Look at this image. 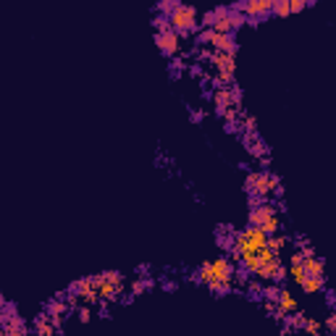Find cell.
Segmentation results:
<instances>
[{
	"label": "cell",
	"instance_id": "7c38bea8",
	"mask_svg": "<svg viewBox=\"0 0 336 336\" xmlns=\"http://www.w3.org/2000/svg\"><path fill=\"white\" fill-rule=\"evenodd\" d=\"M3 333H8V336H24L27 333V323L21 320V315H14L11 320L3 323Z\"/></svg>",
	"mask_w": 336,
	"mask_h": 336
},
{
	"label": "cell",
	"instance_id": "52a82bcc",
	"mask_svg": "<svg viewBox=\"0 0 336 336\" xmlns=\"http://www.w3.org/2000/svg\"><path fill=\"white\" fill-rule=\"evenodd\" d=\"M71 292H76V297L82 299V302H87V305H95L97 299H100L97 286L92 284V279H82V281H76V284L71 286Z\"/></svg>",
	"mask_w": 336,
	"mask_h": 336
},
{
	"label": "cell",
	"instance_id": "484cf974",
	"mask_svg": "<svg viewBox=\"0 0 336 336\" xmlns=\"http://www.w3.org/2000/svg\"><path fill=\"white\" fill-rule=\"evenodd\" d=\"M247 145H250L247 150H250V153H252L255 158H263V155H265V145H263V142H255V145H252V142L247 140Z\"/></svg>",
	"mask_w": 336,
	"mask_h": 336
},
{
	"label": "cell",
	"instance_id": "3957f363",
	"mask_svg": "<svg viewBox=\"0 0 336 336\" xmlns=\"http://www.w3.org/2000/svg\"><path fill=\"white\" fill-rule=\"evenodd\" d=\"M271 8H273V0H242L247 24H260L263 19L271 16Z\"/></svg>",
	"mask_w": 336,
	"mask_h": 336
},
{
	"label": "cell",
	"instance_id": "603a6c76",
	"mask_svg": "<svg viewBox=\"0 0 336 336\" xmlns=\"http://www.w3.org/2000/svg\"><path fill=\"white\" fill-rule=\"evenodd\" d=\"M229 19H231V29H234V32H237L242 24H247V16H242L239 11H231V8H229Z\"/></svg>",
	"mask_w": 336,
	"mask_h": 336
},
{
	"label": "cell",
	"instance_id": "4316f807",
	"mask_svg": "<svg viewBox=\"0 0 336 336\" xmlns=\"http://www.w3.org/2000/svg\"><path fill=\"white\" fill-rule=\"evenodd\" d=\"M307 8V0H289V14H299Z\"/></svg>",
	"mask_w": 336,
	"mask_h": 336
},
{
	"label": "cell",
	"instance_id": "e0dca14e",
	"mask_svg": "<svg viewBox=\"0 0 336 336\" xmlns=\"http://www.w3.org/2000/svg\"><path fill=\"white\" fill-rule=\"evenodd\" d=\"M66 310H68V305L63 302V299H55V302H50V305H48V318L58 320V318H61Z\"/></svg>",
	"mask_w": 336,
	"mask_h": 336
},
{
	"label": "cell",
	"instance_id": "7a4b0ae2",
	"mask_svg": "<svg viewBox=\"0 0 336 336\" xmlns=\"http://www.w3.org/2000/svg\"><path fill=\"white\" fill-rule=\"evenodd\" d=\"M252 276H258L260 281H276V284H281L286 279V268H284V263H281L279 255H273L268 263H263L260 268H255Z\"/></svg>",
	"mask_w": 336,
	"mask_h": 336
},
{
	"label": "cell",
	"instance_id": "30bf717a",
	"mask_svg": "<svg viewBox=\"0 0 336 336\" xmlns=\"http://www.w3.org/2000/svg\"><path fill=\"white\" fill-rule=\"evenodd\" d=\"M299 286H302L307 294H320L323 286H326V276H312V273H307Z\"/></svg>",
	"mask_w": 336,
	"mask_h": 336
},
{
	"label": "cell",
	"instance_id": "9c48e42d",
	"mask_svg": "<svg viewBox=\"0 0 336 336\" xmlns=\"http://www.w3.org/2000/svg\"><path fill=\"white\" fill-rule=\"evenodd\" d=\"M252 194H258V197H268L271 194V184H268V171H260V173H255V181H252V187H250Z\"/></svg>",
	"mask_w": 336,
	"mask_h": 336
},
{
	"label": "cell",
	"instance_id": "8fae6325",
	"mask_svg": "<svg viewBox=\"0 0 336 336\" xmlns=\"http://www.w3.org/2000/svg\"><path fill=\"white\" fill-rule=\"evenodd\" d=\"M302 268H305V273H312V276H326V265H323V260L315 258V255H305Z\"/></svg>",
	"mask_w": 336,
	"mask_h": 336
},
{
	"label": "cell",
	"instance_id": "8992f818",
	"mask_svg": "<svg viewBox=\"0 0 336 336\" xmlns=\"http://www.w3.org/2000/svg\"><path fill=\"white\" fill-rule=\"evenodd\" d=\"M210 66L218 68L221 74H231V76H234V74H237V55L215 50V53L210 55Z\"/></svg>",
	"mask_w": 336,
	"mask_h": 336
},
{
	"label": "cell",
	"instance_id": "2e32d148",
	"mask_svg": "<svg viewBox=\"0 0 336 336\" xmlns=\"http://www.w3.org/2000/svg\"><path fill=\"white\" fill-rule=\"evenodd\" d=\"M260 229H263L268 237H271V234H276V231H281V221H279V215H276V213H273V215H268V218H265V221L260 223Z\"/></svg>",
	"mask_w": 336,
	"mask_h": 336
},
{
	"label": "cell",
	"instance_id": "7402d4cb",
	"mask_svg": "<svg viewBox=\"0 0 336 336\" xmlns=\"http://www.w3.org/2000/svg\"><path fill=\"white\" fill-rule=\"evenodd\" d=\"M150 286H153V281H150V279H137V281L132 284V294H134V297H140V294L147 292Z\"/></svg>",
	"mask_w": 336,
	"mask_h": 336
},
{
	"label": "cell",
	"instance_id": "d6986e66",
	"mask_svg": "<svg viewBox=\"0 0 336 336\" xmlns=\"http://www.w3.org/2000/svg\"><path fill=\"white\" fill-rule=\"evenodd\" d=\"M279 292H281V286L276 284V281H268V286L260 289V294L268 299V302H273V305H276V297H279Z\"/></svg>",
	"mask_w": 336,
	"mask_h": 336
},
{
	"label": "cell",
	"instance_id": "8d00e7d4",
	"mask_svg": "<svg viewBox=\"0 0 336 336\" xmlns=\"http://www.w3.org/2000/svg\"><path fill=\"white\" fill-rule=\"evenodd\" d=\"M312 3H318V0H307V6H312Z\"/></svg>",
	"mask_w": 336,
	"mask_h": 336
},
{
	"label": "cell",
	"instance_id": "f546056e",
	"mask_svg": "<svg viewBox=\"0 0 336 336\" xmlns=\"http://www.w3.org/2000/svg\"><path fill=\"white\" fill-rule=\"evenodd\" d=\"M255 129H258V121H255V116H247V119H245V132H247V134H255Z\"/></svg>",
	"mask_w": 336,
	"mask_h": 336
},
{
	"label": "cell",
	"instance_id": "d6a6232c",
	"mask_svg": "<svg viewBox=\"0 0 336 336\" xmlns=\"http://www.w3.org/2000/svg\"><path fill=\"white\" fill-rule=\"evenodd\" d=\"M260 289H263L260 279H258V281H250V294H255V297H258V294H260Z\"/></svg>",
	"mask_w": 336,
	"mask_h": 336
},
{
	"label": "cell",
	"instance_id": "277c9868",
	"mask_svg": "<svg viewBox=\"0 0 336 336\" xmlns=\"http://www.w3.org/2000/svg\"><path fill=\"white\" fill-rule=\"evenodd\" d=\"M155 42H158V50L163 53V55H168V58H173V55L181 50V37H179L173 29L158 32V34H155Z\"/></svg>",
	"mask_w": 336,
	"mask_h": 336
},
{
	"label": "cell",
	"instance_id": "ac0fdd59",
	"mask_svg": "<svg viewBox=\"0 0 336 336\" xmlns=\"http://www.w3.org/2000/svg\"><path fill=\"white\" fill-rule=\"evenodd\" d=\"M289 276H292V281L294 284H302V279H305V268H302V263H289V271H286Z\"/></svg>",
	"mask_w": 336,
	"mask_h": 336
},
{
	"label": "cell",
	"instance_id": "cb8c5ba5",
	"mask_svg": "<svg viewBox=\"0 0 336 336\" xmlns=\"http://www.w3.org/2000/svg\"><path fill=\"white\" fill-rule=\"evenodd\" d=\"M153 27H155L158 32H168V29H171V21H168V16L158 14V16L153 19Z\"/></svg>",
	"mask_w": 336,
	"mask_h": 336
},
{
	"label": "cell",
	"instance_id": "ba28073f",
	"mask_svg": "<svg viewBox=\"0 0 336 336\" xmlns=\"http://www.w3.org/2000/svg\"><path fill=\"white\" fill-rule=\"evenodd\" d=\"M276 213V205L273 202H258L255 207H250V215H247V221H250V226H260L268 215H273Z\"/></svg>",
	"mask_w": 336,
	"mask_h": 336
},
{
	"label": "cell",
	"instance_id": "6da1fadb",
	"mask_svg": "<svg viewBox=\"0 0 336 336\" xmlns=\"http://www.w3.org/2000/svg\"><path fill=\"white\" fill-rule=\"evenodd\" d=\"M168 21H171V29L179 37H189V34L200 29V24H197V8L187 6V3H176V8L168 14Z\"/></svg>",
	"mask_w": 336,
	"mask_h": 336
},
{
	"label": "cell",
	"instance_id": "ffe728a7",
	"mask_svg": "<svg viewBox=\"0 0 336 336\" xmlns=\"http://www.w3.org/2000/svg\"><path fill=\"white\" fill-rule=\"evenodd\" d=\"M271 14L279 16V19H286V16H289V0H273Z\"/></svg>",
	"mask_w": 336,
	"mask_h": 336
},
{
	"label": "cell",
	"instance_id": "e575fe53",
	"mask_svg": "<svg viewBox=\"0 0 336 336\" xmlns=\"http://www.w3.org/2000/svg\"><path fill=\"white\" fill-rule=\"evenodd\" d=\"M326 326H328V331H333V328H336V318H333V315L326 320Z\"/></svg>",
	"mask_w": 336,
	"mask_h": 336
},
{
	"label": "cell",
	"instance_id": "5bb4252c",
	"mask_svg": "<svg viewBox=\"0 0 336 336\" xmlns=\"http://www.w3.org/2000/svg\"><path fill=\"white\" fill-rule=\"evenodd\" d=\"M265 245H268V250H271V252L279 255V252L289 245V237H284L281 231H276V234H271V237H268V242H265Z\"/></svg>",
	"mask_w": 336,
	"mask_h": 336
},
{
	"label": "cell",
	"instance_id": "1f68e13d",
	"mask_svg": "<svg viewBox=\"0 0 336 336\" xmlns=\"http://www.w3.org/2000/svg\"><path fill=\"white\" fill-rule=\"evenodd\" d=\"M289 326H294V328H302V326H305V315H302V312H297V315H294L292 320H289Z\"/></svg>",
	"mask_w": 336,
	"mask_h": 336
},
{
	"label": "cell",
	"instance_id": "83f0119b",
	"mask_svg": "<svg viewBox=\"0 0 336 336\" xmlns=\"http://www.w3.org/2000/svg\"><path fill=\"white\" fill-rule=\"evenodd\" d=\"M213 21H215V14H213V11H207V14H202V19L197 21V24H200L202 29H207V27H213Z\"/></svg>",
	"mask_w": 336,
	"mask_h": 336
},
{
	"label": "cell",
	"instance_id": "9a60e30c",
	"mask_svg": "<svg viewBox=\"0 0 336 336\" xmlns=\"http://www.w3.org/2000/svg\"><path fill=\"white\" fill-rule=\"evenodd\" d=\"M34 331H37L40 336H50V333H55V326L48 320V315H40L37 323H34Z\"/></svg>",
	"mask_w": 336,
	"mask_h": 336
},
{
	"label": "cell",
	"instance_id": "44dd1931",
	"mask_svg": "<svg viewBox=\"0 0 336 336\" xmlns=\"http://www.w3.org/2000/svg\"><path fill=\"white\" fill-rule=\"evenodd\" d=\"M194 281H200V284H207V281H210V260H205L200 268H197Z\"/></svg>",
	"mask_w": 336,
	"mask_h": 336
},
{
	"label": "cell",
	"instance_id": "4dcf8cb0",
	"mask_svg": "<svg viewBox=\"0 0 336 336\" xmlns=\"http://www.w3.org/2000/svg\"><path fill=\"white\" fill-rule=\"evenodd\" d=\"M79 320H82V323H87V320H92V307H79Z\"/></svg>",
	"mask_w": 336,
	"mask_h": 336
},
{
	"label": "cell",
	"instance_id": "d590c367",
	"mask_svg": "<svg viewBox=\"0 0 336 336\" xmlns=\"http://www.w3.org/2000/svg\"><path fill=\"white\" fill-rule=\"evenodd\" d=\"M3 305H6V297H3V294H0V307H3Z\"/></svg>",
	"mask_w": 336,
	"mask_h": 336
},
{
	"label": "cell",
	"instance_id": "4fadbf2b",
	"mask_svg": "<svg viewBox=\"0 0 336 336\" xmlns=\"http://www.w3.org/2000/svg\"><path fill=\"white\" fill-rule=\"evenodd\" d=\"M213 105H215V113L218 116H221V110H226L231 105V92H229V87H221V89L213 92Z\"/></svg>",
	"mask_w": 336,
	"mask_h": 336
},
{
	"label": "cell",
	"instance_id": "836d02e7",
	"mask_svg": "<svg viewBox=\"0 0 336 336\" xmlns=\"http://www.w3.org/2000/svg\"><path fill=\"white\" fill-rule=\"evenodd\" d=\"M289 263H302V252H292L289 255Z\"/></svg>",
	"mask_w": 336,
	"mask_h": 336
},
{
	"label": "cell",
	"instance_id": "f1b7e54d",
	"mask_svg": "<svg viewBox=\"0 0 336 336\" xmlns=\"http://www.w3.org/2000/svg\"><path fill=\"white\" fill-rule=\"evenodd\" d=\"M302 328H305L307 333H318V331H320V323H318L315 318H310V320L305 318V326H302Z\"/></svg>",
	"mask_w": 336,
	"mask_h": 336
},
{
	"label": "cell",
	"instance_id": "5b68a950",
	"mask_svg": "<svg viewBox=\"0 0 336 336\" xmlns=\"http://www.w3.org/2000/svg\"><path fill=\"white\" fill-rule=\"evenodd\" d=\"M210 45L213 50H221V53H231V55H237V50H239V45H237V40H234V32H213V37H210Z\"/></svg>",
	"mask_w": 336,
	"mask_h": 336
},
{
	"label": "cell",
	"instance_id": "d4e9b609",
	"mask_svg": "<svg viewBox=\"0 0 336 336\" xmlns=\"http://www.w3.org/2000/svg\"><path fill=\"white\" fill-rule=\"evenodd\" d=\"M176 3H181V0H160L158 3V14H163V16H168L173 8H176Z\"/></svg>",
	"mask_w": 336,
	"mask_h": 336
}]
</instances>
